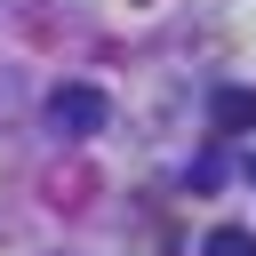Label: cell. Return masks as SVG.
Segmentation results:
<instances>
[{"instance_id": "6da1fadb", "label": "cell", "mask_w": 256, "mask_h": 256, "mask_svg": "<svg viewBox=\"0 0 256 256\" xmlns=\"http://www.w3.org/2000/svg\"><path fill=\"white\" fill-rule=\"evenodd\" d=\"M48 120H56L64 136H96V128L112 120V104H104V88H88V80H56V88H48Z\"/></svg>"}, {"instance_id": "7a4b0ae2", "label": "cell", "mask_w": 256, "mask_h": 256, "mask_svg": "<svg viewBox=\"0 0 256 256\" xmlns=\"http://www.w3.org/2000/svg\"><path fill=\"white\" fill-rule=\"evenodd\" d=\"M208 120H216L224 136H248V128H256V88H216V96H208Z\"/></svg>"}, {"instance_id": "3957f363", "label": "cell", "mask_w": 256, "mask_h": 256, "mask_svg": "<svg viewBox=\"0 0 256 256\" xmlns=\"http://www.w3.org/2000/svg\"><path fill=\"white\" fill-rule=\"evenodd\" d=\"M200 256H256V232H240V224H216Z\"/></svg>"}]
</instances>
